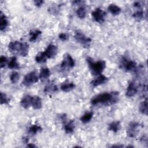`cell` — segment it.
Segmentation results:
<instances>
[{"instance_id":"obj_1","label":"cell","mask_w":148,"mask_h":148,"mask_svg":"<svg viewBox=\"0 0 148 148\" xmlns=\"http://www.w3.org/2000/svg\"><path fill=\"white\" fill-rule=\"evenodd\" d=\"M119 95V92L116 91L101 93L94 97L91 100V103L94 106L99 104L112 105L118 101Z\"/></svg>"},{"instance_id":"obj_2","label":"cell","mask_w":148,"mask_h":148,"mask_svg":"<svg viewBox=\"0 0 148 148\" xmlns=\"http://www.w3.org/2000/svg\"><path fill=\"white\" fill-rule=\"evenodd\" d=\"M8 49L12 53H17L23 57L27 56L29 50V46L27 43L19 41H12L8 45Z\"/></svg>"},{"instance_id":"obj_3","label":"cell","mask_w":148,"mask_h":148,"mask_svg":"<svg viewBox=\"0 0 148 148\" xmlns=\"http://www.w3.org/2000/svg\"><path fill=\"white\" fill-rule=\"evenodd\" d=\"M87 62L89 69L92 75L97 76L101 74L106 67V62L103 60L94 61L90 57H87Z\"/></svg>"},{"instance_id":"obj_4","label":"cell","mask_w":148,"mask_h":148,"mask_svg":"<svg viewBox=\"0 0 148 148\" xmlns=\"http://www.w3.org/2000/svg\"><path fill=\"white\" fill-rule=\"evenodd\" d=\"M74 38L75 40L84 48H88L90 46L91 39L86 36L80 31H76L75 32Z\"/></svg>"},{"instance_id":"obj_5","label":"cell","mask_w":148,"mask_h":148,"mask_svg":"<svg viewBox=\"0 0 148 148\" xmlns=\"http://www.w3.org/2000/svg\"><path fill=\"white\" fill-rule=\"evenodd\" d=\"M136 63L132 60L122 57L120 61V67L127 72H132L136 69Z\"/></svg>"},{"instance_id":"obj_6","label":"cell","mask_w":148,"mask_h":148,"mask_svg":"<svg viewBox=\"0 0 148 148\" xmlns=\"http://www.w3.org/2000/svg\"><path fill=\"white\" fill-rule=\"evenodd\" d=\"M38 80L39 77L37 76L36 73L35 71H32L25 75L22 83L25 87H29L38 82Z\"/></svg>"},{"instance_id":"obj_7","label":"cell","mask_w":148,"mask_h":148,"mask_svg":"<svg viewBox=\"0 0 148 148\" xmlns=\"http://www.w3.org/2000/svg\"><path fill=\"white\" fill-rule=\"evenodd\" d=\"M60 67L62 69H68L72 68L75 65V60L69 54H65L64 55L63 60L60 64Z\"/></svg>"},{"instance_id":"obj_8","label":"cell","mask_w":148,"mask_h":148,"mask_svg":"<svg viewBox=\"0 0 148 148\" xmlns=\"http://www.w3.org/2000/svg\"><path fill=\"white\" fill-rule=\"evenodd\" d=\"M106 15V12L100 8H96L91 12V16L93 19L98 23H102L105 21Z\"/></svg>"},{"instance_id":"obj_9","label":"cell","mask_w":148,"mask_h":148,"mask_svg":"<svg viewBox=\"0 0 148 148\" xmlns=\"http://www.w3.org/2000/svg\"><path fill=\"white\" fill-rule=\"evenodd\" d=\"M139 124L136 122H131L127 129V135L130 138H134L138 132V129L139 127Z\"/></svg>"},{"instance_id":"obj_10","label":"cell","mask_w":148,"mask_h":148,"mask_svg":"<svg viewBox=\"0 0 148 148\" xmlns=\"http://www.w3.org/2000/svg\"><path fill=\"white\" fill-rule=\"evenodd\" d=\"M57 51L58 49L56 46L53 44H50L49 45H48V46L47 47L45 51L43 52V53L44 56L46 57V58L49 59L52 58L54 56H56L57 53Z\"/></svg>"},{"instance_id":"obj_11","label":"cell","mask_w":148,"mask_h":148,"mask_svg":"<svg viewBox=\"0 0 148 148\" xmlns=\"http://www.w3.org/2000/svg\"><path fill=\"white\" fill-rule=\"evenodd\" d=\"M138 92V88L134 82H130L127 88L125 95L127 97H132Z\"/></svg>"},{"instance_id":"obj_12","label":"cell","mask_w":148,"mask_h":148,"mask_svg":"<svg viewBox=\"0 0 148 148\" xmlns=\"http://www.w3.org/2000/svg\"><path fill=\"white\" fill-rule=\"evenodd\" d=\"M108 80V78L103 75H99L98 76L91 82V84L93 87H97L99 85L103 84L106 83Z\"/></svg>"},{"instance_id":"obj_13","label":"cell","mask_w":148,"mask_h":148,"mask_svg":"<svg viewBox=\"0 0 148 148\" xmlns=\"http://www.w3.org/2000/svg\"><path fill=\"white\" fill-rule=\"evenodd\" d=\"M31 106L34 109H40L42 106V102L41 98L38 95L32 97Z\"/></svg>"},{"instance_id":"obj_14","label":"cell","mask_w":148,"mask_h":148,"mask_svg":"<svg viewBox=\"0 0 148 148\" xmlns=\"http://www.w3.org/2000/svg\"><path fill=\"white\" fill-rule=\"evenodd\" d=\"M32 96L29 95H24L20 101V105L24 109H28L31 105Z\"/></svg>"},{"instance_id":"obj_15","label":"cell","mask_w":148,"mask_h":148,"mask_svg":"<svg viewBox=\"0 0 148 148\" xmlns=\"http://www.w3.org/2000/svg\"><path fill=\"white\" fill-rule=\"evenodd\" d=\"M9 24V22L6 16L1 12L0 13V30L1 31H3L8 27Z\"/></svg>"},{"instance_id":"obj_16","label":"cell","mask_w":148,"mask_h":148,"mask_svg":"<svg viewBox=\"0 0 148 148\" xmlns=\"http://www.w3.org/2000/svg\"><path fill=\"white\" fill-rule=\"evenodd\" d=\"M64 129L66 134H72L75 129V121L71 120L66 123L64 124Z\"/></svg>"},{"instance_id":"obj_17","label":"cell","mask_w":148,"mask_h":148,"mask_svg":"<svg viewBox=\"0 0 148 148\" xmlns=\"http://www.w3.org/2000/svg\"><path fill=\"white\" fill-rule=\"evenodd\" d=\"M75 87V85L73 82H64L60 87L61 90L64 92H69Z\"/></svg>"},{"instance_id":"obj_18","label":"cell","mask_w":148,"mask_h":148,"mask_svg":"<svg viewBox=\"0 0 148 148\" xmlns=\"http://www.w3.org/2000/svg\"><path fill=\"white\" fill-rule=\"evenodd\" d=\"M108 9L109 12L113 16L118 15L121 12V8L114 4H110L108 7Z\"/></svg>"},{"instance_id":"obj_19","label":"cell","mask_w":148,"mask_h":148,"mask_svg":"<svg viewBox=\"0 0 148 148\" xmlns=\"http://www.w3.org/2000/svg\"><path fill=\"white\" fill-rule=\"evenodd\" d=\"M8 66L9 68L12 69H16L20 68L19 64L17 62V58L14 56L10 58V60L8 63Z\"/></svg>"},{"instance_id":"obj_20","label":"cell","mask_w":148,"mask_h":148,"mask_svg":"<svg viewBox=\"0 0 148 148\" xmlns=\"http://www.w3.org/2000/svg\"><path fill=\"white\" fill-rule=\"evenodd\" d=\"M50 71L49 68H42L40 71L39 73V78L43 80L48 79L50 76Z\"/></svg>"},{"instance_id":"obj_21","label":"cell","mask_w":148,"mask_h":148,"mask_svg":"<svg viewBox=\"0 0 148 148\" xmlns=\"http://www.w3.org/2000/svg\"><path fill=\"white\" fill-rule=\"evenodd\" d=\"M120 122L119 121H114L110 123L108 125V130L116 133L120 129Z\"/></svg>"},{"instance_id":"obj_22","label":"cell","mask_w":148,"mask_h":148,"mask_svg":"<svg viewBox=\"0 0 148 148\" xmlns=\"http://www.w3.org/2000/svg\"><path fill=\"white\" fill-rule=\"evenodd\" d=\"M93 116V112H87L86 113H84L80 119V121L86 124L91 121V120Z\"/></svg>"},{"instance_id":"obj_23","label":"cell","mask_w":148,"mask_h":148,"mask_svg":"<svg viewBox=\"0 0 148 148\" xmlns=\"http://www.w3.org/2000/svg\"><path fill=\"white\" fill-rule=\"evenodd\" d=\"M42 34V32L40 30L35 29L29 32V41L34 42L36 40L38 37Z\"/></svg>"},{"instance_id":"obj_24","label":"cell","mask_w":148,"mask_h":148,"mask_svg":"<svg viewBox=\"0 0 148 148\" xmlns=\"http://www.w3.org/2000/svg\"><path fill=\"white\" fill-rule=\"evenodd\" d=\"M58 90L57 87L56 85H55L54 83H49L44 88V91L46 93H51V92H54L57 91Z\"/></svg>"},{"instance_id":"obj_25","label":"cell","mask_w":148,"mask_h":148,"mask_svg":"<svg viewBox=\"0 0 148 148\" xmlns=\"http://www.w3.org/2000/svg\"><path fill=\"white\" fill-rule=\"evenodd\" d=\"M42 130V128L40 125L37 124H34L28 128V133L31 135H34L38 132L41 131Z\"/></svg>"},{"instance_id":"obj_26","label":"cell","mask_w":148,"mask_h":148,"mask_svg":"<svg viewBox=\"0 0 148 148\" xmlns=\"http://www.w3.org/2000/svg\"><path fill=\"white\" fill-rule=\"evenodd\" d=\"M139 110L141 113H142L145 115L147 114L148 110H147V99H146L145 101H142L139 104Z\"/></svg>"},{"instance_id":"obj_27","label":"cell","mask_w":148,"mask_h":148,"mask_svg":"<svg viewBox=\"0 0 148 148\" xmlns=\"http://www.w3.org/2000/svg\"><path fill=\"white\" fill-rule=\"evenodd\" d=\"M143 17H144V12L142 9H138L136 12L132 14V17L138 21H139L141 20H142Z\"/></svg>"},{"instance_id":"obj_28","label":"cell","mask_w":148,"mask_h":148,"mask_svg":"<svg viewBox=\"0 0 148 148\" xmlns=\"http://www.w3.org/2000/svg\"><path fill=\"white\" fill-rule=\"evenodd\" d=\"M76 13L77 16V17L81 19L84 18L86 15V10L85 9L84 7L81 6L80 8H79L76 11Z\"/></svg>"},{"instance_id":"obj_29","label":"cell","mask_w":148,"mask_h":148,"mask_svg":"<svg viewBox=\"0 0 148 148\" xmlns=\"http://www.w3.org/2000/svg\"><path fill=\"white\" fill-rule=\"evenodd\" d=\"M9 78H10V82L13 84H16L18 82L20 78L19 73L16 71H13L10 73L9 76Z\"/></svg>"},{"instance_id":"obj_30","label":"cell","mask_w":148,"mask_h":148,"mask_svg":"<svg viewBox=\"0 0 148 148\" xmlns=\"http://www.w3.org/2000/svg\"><path fill=\"white\" fill-rule=\"evenodd\" d=\"M47 59L44 56L43 52H40L35 56V61L38 63H43L46 61Z\"/></svg>"},{"instance_id":"obj_31","label":"cell","mask_w":148,"mask_h":148,"mask_svg":"<svg viewBox=\"0 0 148 148\" xmlns=\"http://www.w3.org/2000/svg\"><path fill=\"white\" fill-rule=\"evenodd\" d=\"M9 99L7 97L6 94L1 92V104H6L9 102Z\"/></svg>"},{"instance_id":"obj_32","label":"cell","mask_w":148,"mask_h":148,"mask_svg":"<svg viewBox=\"0 0 148 148\" xmlns=\"http://www.w3.org/2000/svg\"><path fill=\"white\" fill-rule=\"evenodd\" d=\"M8 62V59L5 56H1L0 57V66L1 68H3L5 66L6 64H7Z\"/></svg>"},{"instance_id":"obj_33","label":"cell","mask_w":148,"mask_h":148,"mask_svg":"<svg viewBox=\"0 0 148 148\" xmlns=\"http://www.w3.org/2000/svg\"><path fill=\"white\" fill-rule=\"evenodd\" d=\"M58 38L62 41H66L68 39V36L65 33H61L58 35Z\"/></svg>"},{"instance_id":"obj_34","label":"cell","mask_w":148,"mask_h":148,"mask_svg":"<svg viewBox=\"0 0 148 148\" xmlns=\"http://www.w3.org/2000/svg\"><path fill=\"white\" fill-rule=\"evenodd\" d=\"M35 5L37 7H40V6L42 5V4L43 3L44 1L42 0H35L34 1Z\"/></svg>"},{"instance_id":"obj_35","label":"cell","mask_w":148,"mask_h":148,"mask_svg":"<svg viewBox=\"0 0 148 148\" xmlns=\"http://www.w3.org/2000/svg\"><path fill=\"white\" fill-rule=\"evenodd\" d=\"M140 140L141 143H147V136L146 135H143L140 138Z\"/></svg>"},{"instance_id":"obj_36","label":"cell","mask_w":148,"mask_h":148,"mask_svg":"<svg viewBox=\"0 0 148 148\" xmlns=\"http://www.w3.org/2000/svg\"><path fill=\"white\" fill-rule=\"evenodd\" d=\"M28 138H27V137H26V136H25V137H23V142L24 143H25V144H27L28 143Z\"/></svg>"},{"instance_id":"obj_37","label":"cell","mask_w":148,"mask_h":148,"mask_svg":"<svg viewBox=\"0 0 148 148\" xmlns=\"http://www.w3.org/2000/svg\"><path fill=\"white\" fill-rule=\"evenodd\" d=\"M27 146L29 147H36L35 145H34L32 143H27Z\"/></svg>"}]
</instances>
